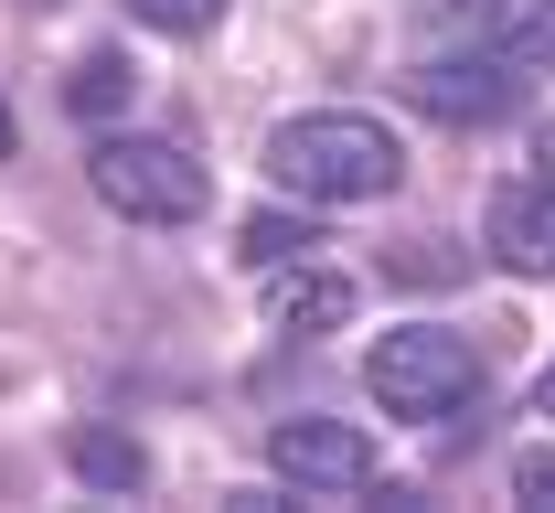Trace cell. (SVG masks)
I'll list each match as a JSON object with an SVG mask.
<instances>
[{
    "mask_svg": "<svg viewBox=\"0 0 555 513\" xmlns=\"http://www.w3.org/2000/svg\"><path fill=\"white\" fill-rule=\"evenodd\" d=\"M513 492L534 513H555V449H524V460H513Z\"/></svg>",
    "mask_w": 555,
    "mask_h": 513,
    "instance_id": "cell-12",
    "label": "cell"
},
{
    "mask_svg": "<svg viewBox=\"0 0 555 513\" xmlns=\"http://www.w3.org/2000/svg\"><path fill=\"white\" fill-rule=\"evenodd\" d=\"M129 22H150V33H214L224 0H129Z\"/></svg>",
    "mask_w": 555,
    "mask_h": 513,
    "instance_id": "cell-11",
    "label": "cell"
},
{
    "mask_svg": "<svg viewBox=\"0 0 555 513\" xmlns=\"http://www.w3.org/2000/svg\"><path fill=\"white\" fill-rule=\"evenodd\" d=\"M33 11H54V0H33Z\"/></svg>",
    "mask_w": 555,
    "mask_h": 513,
    "instance_id": "cell-16",
    "label": "cell"
},
{
    "mask_svg": "<svg viewBox=\"0 0 555 513\" xmlns=\"http://www.w3.org/2000/svg\"><path fill=\"white\" fill-rule=\"evenodd\" d=\"M363 385H374V407L385 418H449L481 364H470V343L460 332H438V321H416V332H385L374 354H363Z\"/></svg>",
    "mask_w": 555,
    "mask_h": 513,
    "instance_id": "cell-3",
    "label": "cell"
},
{
    "mask_svg": "<svg viewBox=\"0 0 555 513\" xmlns=\"http://www.w3.org/2000/svg\"><path fill=\"white\" fill-rule=\"evenodd\" d=\"M299 246H321L299 215H246V268H288Z\"/></svg>",
    "mask_w": 555,
    "mask_h": 513,
    "instance_id": "cell-10",
    "label": "cell"
},
{
    "mask_svg": "<svg viewBox=\"0 0 555 513\" xmlns=\"http://www.w3.org/2000/svg\"><path fill=\"white\" fill-rule=\"evenodd\" d=\"M65 460H75V482H96V492H139V482H150V449L118 439V428H75Z\"/></svg>",
    "mask_w": 555,
    "mask_h": 513,
    "instance_id": "cell-8",
    "label": "cell"
},
{
    "mask_svg": "<svg viewBox=\"0 0 555 513\" xmlns=\"http://www.w3.org/2000/svg\"><path fill=\"white\" fill-rule=\"evenodd\" d=\"M278 321H288V332H343L352 321V279L343 268H278Z\"/></svg>",
    "mask_w": 555,
    "mask_h": 513,
    "instance_id": "cell-7",
    "label": "cell"
},
{
    "mask_svg": "<svg viewBox=\"0 0 555 513\" xmlns=\"http://www.w3.org/2000/svg\"><path fill=\"white\" fill-rule=\"evenodd\" d=\"M0 150H11V118H0Z\"/></svg>",
    "mask_w": 555,
    "mask_h": 513,
    "instance_id": "cell-15",
    "label": "cell"
},
{
    "mask_svg": "<svg viewBox=\"0 0 555 513\" xmlns=\"http://www.w3.org/2000/svg\"><path fill=\"white\" fill-rule=\"evenodd\" d=\"M534 418H555V364H545V385H534Z\"/></svg>",
    "mask_w": 555,
    "mask_h": 513,
    "instance_id": "cell-13",
    "label": "cell"
},
{
    "mask_svg": "<svg viewBox=\"0 0 555 513\" xmlns=\"http://www.w3.org/2000/svg\"><path fill=\"white\" fill-rule=\"evenodd\" d=\"M545 11H555V0H545Z\"/></svg>",
    "mask_w": 555,
    "mask_h": 513,
    "instance_id": "cell-17",
    "label": "cell"
},
{
    "mask_svg": "<svg viewBox=\"0 0 555 513\" xmlns=\"http://www.w3.org/2000/svg\"><path fill=\"white\" fill-rule=\"evenodd\" d=\"M406 97L427 107V118H449V129H491V118H513V65L502 54H470V65H416Z\"/></svg>",
    "mask_w": 555,
    "mask_h": 513,
    "instance_id": "cell-5",
    "label": "cell"
},
{
    "mask_svg": "<svg viewBox=\"0 0 555 513\" xmlns=\"http://www.w3.org/2000/svg\"><path fill=\"white\" fill-rule=\"evenodd\" d=\"M545 182H555V129H545Z\"/></svg>",
    "mask_w": 555,
    "mask_h": 513,
    "instance_id": "cell-14",
    "label": "cell"
},
{
    "mask_svg": "<svg viewBox=\"0 0 555 513\" xmlns=\"http://www.w3.org/2000/svg\"><path fill=\"white\" fill-rule=\"evenodd\" d=\"M268 171L299 204H385L406 182V140L363 107H310V118H278L268 129Z\"/></svg>",
    "mask_w": 555,
    "mask_h": 513,
    "instance_id": "cell-1",
    "label": "cell"
},
{
    "mask_svg": "<svg viewBox=\"0 0 555 513\" xmlns=\"http://www.w3.org/2000/svg\"><path fill=\"white\" fill-rule=\"evenodd\" d=\"M491 257L513 279H555V182H513L491 204Z\"/></svg>",
    "mask_w": 555,
    "mask_h": 513,
    "instance_id": "cell-6",
    "label": "cell"
},
{
    "mask_svg": "<svg viewBox=\"0 0 555 513\" xmlns=\"http://www.w3.org/2000/svg\"><path fill=\"white\" fill-rule=\"evenodd\" d=\"M86 182H96L107 215H129V225H193L214 204V171H204V161H193L182 140H139V129L96 140Z\"/></svg>",
    "mask_w": 555,
    "mask_h": 513,
    "instance_id": "cell-2",
    "label": "cell"
},
{
    "mask_svg": "<svg viewBox=\"0 0 555 513\" xmlns=\"http://www.w3.org/2000/svg\"><path fill=\"white\" fill-rule=\"evenodd\" d=\"M129 97H139V65H129V54H86V65L65 75V107H75V118H118Z\"/></svg>",
    "mask_w": 555,
    "mask_h": 513,
    "instance_id": "cell-9",
    "label": "cell"
},
{
    "mask_svg": "<svg viewBox=\"0 0 555 513\" xmlns=\"http://www.w3.org/2000/svg\"><path fill=\"white\" fill-rule=\"evenodd\" d=\"M268 471L299 492H374V439L343 418H278L268 428Z\"/></svg>",
    "mask_w": 555,
    "mask_h": 513,
    "instance_id": "cell-4",
    "label": "cell"
}]
</instances>
